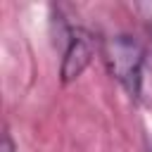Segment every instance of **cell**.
<instances>
[{"mask_svg":"<svg viewBox=\"0 0 152 152\" xmlns=\"http://www.w3.org/2000/svg\"><path fill=\"white\" fill-rule=\"evenodd\" d=\"M102 57L109 74L131 95H138L142 83V62H145V52L140 43L133 40L131 36H112L102 45Z\"/></svg>","mask_w":152,"mask_h":152,"instance_id":"1","label":"cell"},{"mask_svg":"<svg viewBox=\"0 0 152 152\" xmlns=\"http://www.w3.org/2000/svg\"><path fill=\"white\" fill-rule=\"evenodd\" d=\"M90 55H93L90 36L83 33L81 28L71 31V36H69V48H66V52H64V64H62V76H64V81L76 78V76L83 71V66L88 64Z\"/></svg>","mask_w":152,"mask_h":152,"instance_id":"2","label":"cell"},{"mask_svg":"<svg viewBox=\"0 0 152 152\" xmlns=\"http://www.w3.org/2000/svg\"><path fill=\"white\" fill-rule=\"evenodd\" d=\"M5 152H14V145H12L10 135H5Z\"/></svg>","mask_w":152,"mask_h":152,"instance_id":"3","label":"cell"}]
</instances>
